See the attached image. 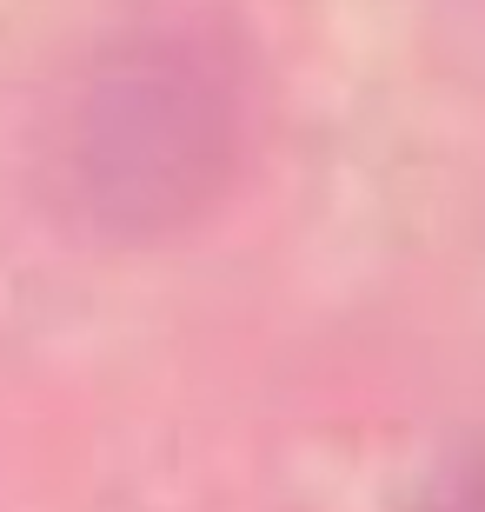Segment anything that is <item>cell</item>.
Masks as SVG:
<instances>
[{
    "mask_svg": "<svg viewBox=\"0 0 485 512\" xmlns=\"http://www.w3.org/2000/svg\"><path fill=\"white\" fill-rule=\"evenodd\" d=\"M253 74L220 20L113 40L54 127V200L100 247H167L240 187Z\"/></svg>",
    "mask_w": 485,
    "mask_h": 512,
    "instance_id": "1",
    "label": "cell"
},
{
    "mask_svg": "<svg viewBox=\"0 0 485 512\" xmlns=\"http://www.w3.org/2000/svg\"><path fill=\"white\" fill-rule=\"evenodd\" d=\"M419 512H485V446H459V453L432 473Z\"/></svg>",
    "mask_w": 485,
    "mask_h": 512,
    "instance_id": "2",
    "label": "cell"
}]
</instances>
